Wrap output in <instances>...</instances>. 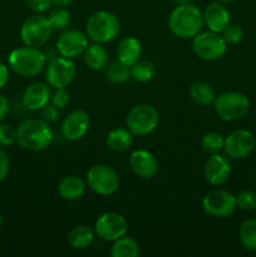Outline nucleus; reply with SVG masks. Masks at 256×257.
<instances>
[{"label": "nucleus", "instance_id": "nucleus-25", "mask_svg": "<svg viewBox=\"0 0 256 257\" xmlns=\"http://www.w3.org/2000/svg\"><path fill=\"white\" fill-rule=\"evenodd\" d=\"M188 95L195 103L200 105H208L213 103L216 94L212 85L206 82H195L188 88Z\"/></svg>", "mask_w": 256, "mask_h": 257}, {"label": "nucleus", "instance_id": "nucleus-42", "mask_svg": "<svg viewBox=\"0 0 256 257\" xmlns=\"http://www.w3.org/2000/svg\"><path fill=\"white\" fill-rule=\"evenodd\" d=\"M173 3H176L177 5H181V4H188V3H192L193 0H172Z\"/></svg>", "mask_w": 256, "mask_h": 257}, {"label": "nucleus", "instance_id": "nucleus-36", "mask_svg": "<svg viewBox=\"0 0 256 257\" xmlns=\"http://www.w3.org/2000/svg\"><path fill=\"white\" fill-rule=\"evenodd\" d=\"M24 3L32 12L39 13V14L48 12L53 5L52 0H24Z\"/></svg>", "mask_w": 256, "mask_h": 257}, {"label": "nucleus", "instance_id": "nucleus-15", "mask_svg": "<svg viewBox=\"0 0 256 257\" xmlns=\"http://www.w3.org/2000/svg\"><path fill=\"white\" fill-rule=\"evenodd\" d=\"M88 47V35L79 30H68L63 33L57 42V49L62 57L68 59L83 55Z\"/></svg>", "mask_w": 256, "mask_h": 257}, {"label": "nucleus", "instance_id": "nucleus-43", "mask_svg": "<svg viewBox=\"0 0 256 257\" xmlns=\"http://www.w3.org/2000/svg\"><path fill=\"white\" fill-rule=\"evenodd\" d=\"M220 2H222V3H232V2H235V0H220Z\"/></svg>", "mask_w": 256, "mask_h": 257}, {"label": "nucleus", "instance_id": "nucleus-41", "mask_svg": "<svg viewBox=\"0 0 256 257\" xmlns=\"http://www.w3.org/2000/svg\"><path fill=\"white\" fill-rule=\"evenodd\" d=\"M73 0H52V4L57 8H67L72 4Z\"/></svg>", "mask_w": 256, "mask_h": 257}, {"label": "nucleus", "instance_id": "nucleus-30", "mask_svg": "<svg viewBox=\"0 0 256 257\" xmlns=\"http://www.w3.org/2000/svg\"><path fill=\"white\" fill-rule=\"evenodd\" d=\"M223 143H225V140L220 133L208 132L201 140V147L208 155H215L223 150Z\"/></svg>", "mask_w": 256, "mask_h": 257}, {"label": "nucleus", "instance_id": "nucleus-31", "mask_svg": "<svg viewBox=\"0 0 256 257\" xmlns=\"http://www.w3.org/2000/svg\"><path fill=\"white\" fill-rule=\"evenodd\" d=\"M53 29H64L70 23V13L65 8H55L48 15Z\"/></svg>", "mask_w": 256, "mask_h": 257}, {"label": "nucleus", "instance_id": "nucleus-11", "mask_svg": "<svg viewBox=\"0 0 256 257\" xmlns=\"http://www.w3.org/2000/svg\"><path fill=\"white\" fill-rule=\"evenodd\" d=\"M255 136L248 130H235L225 138L223 151L232 160H243L253 152Z\"/></svg>", "mask_w": 256, "mask_h": 257}, {"label": "nucleus", "instance_id": "nucleus-20", "mask_svg": "<svg viewBox=\"0 0 256 257\" xmlns=\"http://www.w3.org/2000/svg\"><path fill=\"white\" fill-rule=\"evenodd\" d=\"M142 55V44L133 37H127L120 40L117 48V57L119 62L127 67H132L140 60Z\"/></svg>", "mask_w": 256, "mask_h": 257}, {"label": "nucleus", "instance_id": "nucleus-12", "mask_svg": "<svg viewBox=\"0 0 256 257\" xmlns=\"http://www.w3.org/2000/svg\"><path fill=\"white\" fill-rule=\"evenodd\" d=\"M128 231V222L120 213L105 212L98 217L94 225V233L107 242H113L124 236Z\"/></svg>", "mask_w": 256, "mask_h": 257}, {"label": "nucleus", "instance_id": "nucleus-18", "mask_svg": "<svg viewBox=\"0 0 256 257\" xmlns=\"http://www.w3.org/2000/svg\"><path fill=\"white\" fill-rule=\"evenodd\" d=\"M52 90L50 85L42 82H35L25 88L23 92V104L29 110H40L49 104Z\"/></svg>", "mask_w": 256, "mask_h": 257}, {"label": "nucleus", "instance_id": "nucleus-44", "mask_svg": "<svg viewBox=\"0 0 256 257\" xmlns=\"http://www.w3.org/2000/svg\"><path fill=\"white\" fill-rule=\"evenodd\" d=\"M2 225H3V216L0 215V226H2Z\"/></svg>", "mask_w": 256, "mask_h": 257}, {"label": "nucleus", "instance_id": "nucleus-6", "mask_svg": "<svg viewBox=\"0 0 256 257\" xmlns=\"http://www.w3.org/2000/svg\"><path fill=\"white\" fill-rule=\"evenodd\" d=\"M160 122V115L157 109L151 104L135 105L128 112L125 118V125L133 136L143 137L148 136L157 128Z\"/></svg>", "mask_w": 256, "mask_h": 257}, {"label": "nucleus", "instance_id": "nucleus-40", "mask_svg": "<svg viewBox=\"0 0 256 257\" xmlns=\"http://www.w3.org/2000/svg\"><path fill=\"white\" fill-rule=\"evenodd\" d=\"M9 82V69L3 62H0V89L4 88Z\"/></svg>", "mask_w": 256, "mask_h": 257}, {"label": "nucleus", "instance_id": "nucleus-32", "mask_svg": "<svg viewBox=\"0 0 256 257\" xmlns=\"http://www.w3.org/2000/svg\"><path fill=\"white\" fill-rule=\"evenodd\" d=\"M236 207L242 211H251L256 207V192L251 190H243L236 196Z\"/></svg>", "mask_w": 256, "mask_h": 257}, {"label": "nucleus", "instance_id": "nucleus-2", "mask_svg": "<svg viewBox=\"0 0 256 257\" xmlns=\"http://www.w3.org/2000/svg\"><path fill=\"white\" fill-rule=\"evenodd\" d=\"M17 142L22 148L32 152L47 150L53 142V131L47 120L32 118L17 128Z\"/></svg>", "mask_w": 256, "mask_h": 257}, {"label": "nucleus", "instance_id": "nucleus-16", "mask_svg": "<svg viewBox=\"0 0 256 257\" xmlns=\"http://www.w3.org/2000/svg\"><path fill=\"white\" fill-rule=\"evenodd\" d=\"M206 181L212 186H221L227 182L231 176V165L225 156L220 153L211 155L203 166Z\"/></svg>", "mask_w": 256, "mask_h": 257}, {"label": "nucleus", "instance_id": "nucleus-37", "mask_svg": "<svg viewBox=\"0 0 256 257\" xmlns=\"http://www.w3.org/2000/svg\"><path fill=\"white\" fill-rule=\"evenodd\" d=\"M43 119L47 120L48 123L49 122H55V120L59 119L60 113H59V108H57L55 105L53 104H47L44 108H43Z\"/></svg>", "mask_w": 256, "mask_h": 257}, {"label": "nucleus", "instance_id": "nucleus-27", "mask_svg": "<svg viewBox=\"0 0 256 257\" xmlns=\"http://www.w3.org/2000/svg\"><path fill=\"white\" fill-rule=\"evenodd\" d=\"M104 75L110 83L122 84L131 78V68L119 60H112L104 67Z\"/></svg>", "mask_w": 256, "mask_h": 257}, {"label": "nucleus", "instance_id": "nucleus-17", "mask_svg": "<svg viewBox=\"0 0 256 257\" xmlns=\"http://www.w3.org/2000/svg\"><path fill=\"white\" fill-rule=\"evenodd\" d=\"M130 167L136 176L150 180L158 172V161L150 151L137 150L130 157Z\"/></svg>", "mask_w": 256, "mask_h": 257}, {"label": "nucleus", "instance_id": "nucleus-10", "mask_svg": "<svg viewBox=\"0 0 256 257\" xmlns=\"http://www.w3.org/2000/svg\"><path fill=\"white\" fill-rule=\"evenodd\" d=\"M75 74L77 68L73 59H68L60 55L49 62L45 69V80L50 87L58 89L68 87L73 82Z\"/></svg>", "mask_w": 256, "mask_h": 257}, {"label": "nucleus", "instance_id": "nucleus-8", "mask_svg": "<svg viewBox=\"0 0 256 257\" xmlns=\"http://www.w3.org/2000/svg\"><path fill=\"white\" fill-rule=\"evenodd\" d=\"M119 175L108 165H94L87 172V185L93 192L110 196L119 188Z\"/></svg>", "mask_w": 256, "mask_h": 257}, {"label": "nucleus", "instance_id": "nucleus-9", "mask_svg": "<svg viewBox=\"0 0 256 257\" xmlns=\"http://www.w3.org/2000/svg\"><path fill=\"white\" fill-rule=\"evenodd\" d=\"M192 49L195 54L202 60L215 62L221 59L227 50V43L220 35V33L215 32H202L193 37Z\"/></svg>", "mask_w": 256, "mask_h": 257}, {"label": "nucleus", "instance_id": "nucleus-7", "mask_svg": "<svg viewBox=\"0 0 256 257\" xmlns=\"http://www.w3.org/2000/svg\"><path fill=\"white\" fill-rule=\"evenodd\" d=\"M52 32L53 27L48 17L35 13V14L28 17L22 24L20 38L28 47L39 48L48 42Z\"/></svg>", "mask_w": 256, "mask_h": 257}, {"label": "nucleus", "instance_id": "nucleus-38", "mask_svg": "<svg viewBox=\"0 0 256 257\" xmlns=\"http://www.w3.org/2000/svg\"><path fill=\"white\" fill-rule=\"evenodd\" d=\"M10 170V160L8 153L3 148H0V182L7 178Z\"/></svg>", "mask_w": 256, "mask_h": 257}, {"label": "nucleus", "instance_id": "nucleus-13", "mask_svg": "<svg viewBox=\"0 0 256 257\" xmlns=\"http://www.w3.org/2000/svg\"><path fill=\"white\" fill-rule=\"evenodd\" d=\"M202 207L213 217H227L236 210V196L226 190H213L203 197Z\"/></svg>", "mask_w": 256, "mask_h": 257}, {"label": "nucleus", "instance_id": "nucleus-22", "mask_svg": "<svg viewBox=\"0 0 256 257\" xmlns=\"http://www.w3.org/2000/svg\"><path fill=\"white\" fill-rule=\"evenodd\" d=\"M132 142L133 135L128 128H114L108 132L107 138H105L108 148L117 153L125 152L132 146Z\"/></svg>", "mask_w": 256, "mask_h": 257}, {"label": "nucleus", "instance_id": "nucleus-23", "mask_svg": "<svg viewBox=\"0 0 256 257\" xmlns=\"http://www.w3.org/2000/svg\"><path fill=\"white\" fill-rule=\"evenodd\" d=\"M83 59L88 68L93 70L104 69L108 63V53L102 44L94 43L88 44L87 49L83 53Z\"/></svg>", "mask_w": 256, "mask_h": 257}, {"label": "nucleus", "instance_id": "nucleus-14", "mask_svg": "<svg viewBox=\"0 0 256 257\" xmlns=\"http://www.w3.org/2000/svg\"><path fill=\"white\" fill-rule=\"evenodd\" d=\"M89 124V114L83 109H75L63 119L60 124V132L64 140L74 142L84 137L85 133L88 132Z\"/></svg>", "mask_w": 256, "mask_h": 257}, {"label": "nucleus", "instance_id": "nucleus-39", "mask_svg": "<svg viewBox=\"0 0 256 257\" xmlns=\"http://www.w3.org/2000/svg\"><path fill=\"white\" fill-rule=\"evenodd\" d=\"M10 109V104H9V100L8 98L5 97L4 94H0V122L7 118L8 113H9Z\"/></svg>", "mask_w": 256, "mask_h": 257}, {"label": "nucleus", "instance_id": "nucleus-4", "mask_svg": "<svg viewBox=\"0 0 256 257\" xmlns=\"http://www.w3.org/2000/svg\"><path fill=\"white\" fill-rule=\"evenodd\" d=\"M119 19L107 10H98L93 13L85 25V34L88 38L99 44L112 42L119 34Z\"/></svg>", "mask_w": 256, "mask_h": 257}, {"label": "nucleus", "instance_id": "nucleus-29", "mask_svg": "<svg viewBox=\"0 0 256 257\" xmlns=\"http://www.w3.org/2000/svg\"><path fill=\"white\" fill-rule=\"evenodd\" d=\"M156 75V67L150 60H138L131 67V78L140 83L150 82Z\"/></svg>", "mask_w": 256, "mask_h": 257}, {"label": "nucleus", "instance_id": "nucleus-5", "mask_svg": "<svg viewBox=\"0 0 256 257\" xmlns=\"http://www.w3.org/2000/svg\"><path fill=\"white\" fill-rule=\"evenodd\" d=\"M250 100L238 92H226L217 95L213 100V108L218 117L223 120H238L250 110Z\"/></svg>", "mask_w": 256, "mask_h": 257}, {"label": "nucleus", "instance_id": "nucleus-21", "mask_svg": "<svg viewBox=\"0 0 256 257\" xmlns=\"http://www.w3.org/2000/svg\"><path fill=\"white\" fill-rule=\"evenodd\" d=\"M87 183L78 176H65L58 186V193L63 200H79L85 192Z\"/></svg>", "mask_w": 256, "mask_h": 257}, {"label": "nucleus", "instance_id": "nucleus-1", "mask_svg": "<svg viewBox=\"0 0 256 257\" xmlns=\"http://www.w3.org/2000/svg\"><path fill=\"white\" fill-rule=\"evenodd\" d=\"M202 27V12L192 3L178 5L168 17V28L171 33L182 39L196 37L201 32Z\"/></svg>", "mask_w": 256, "mask_h": 257}, {"label": "nucleus", "instance_id": "nucleus-3", "mask_svg": "<svg viewBox=\"0 0 256 257\" xmlns=\"http://www.w3.org/2000/svg\"><path fill=\"white\" fill-rule=\"evenodd\" d=\"M8 63L15 74L30 78L38 75L44 69L47 57L39 48L25 45L10 52Z\"/></svg>", "mask_w": 256, "mask_h": 257}, {"label": "nucleus", "instance_id": "nucleus-34", "mask_svg": "<svg viewBox=\"0 0 256 257\" xmlns=\"http://www.w3.org/2000/svg\"><path fill=\"white\" fill-rule=\"evenodd\" d=\"M222 38L227 44H237L243 38V29L240 25L228 24L222 32Z\"/></svg>", "mask_w": 256, "mask_h": 257}, {"label": "nucleus", "instance_id": "nucleus-26", "mask_svg": "<svg viewBox=\"0 0 256 257\" xmlns=\"http://www.w3.org/2000/svg\"><path fill=\"white\" fill-rule=\"evenodd\" d=\"M109 253L112 257H137L140 255V245L132 237L124 235L113 241Z\"/></svg>", "mask_w": 256, "mask_h": 257}, {"label": "nucleus", "instance_id": "nucleus-28", "mask_svg": "<svg viewBox=\"0 0 256 257\" xmlns=\"http://www.w3.org/2000/svg\"><path fill=\"white\" fill-rule=\"evenodd\" d=\"M238 238L243 248L256 251V218L243 221L238 230Z\"/></svg>", "mask_w": 256, "mask_h": 257}, {"label": "nucleus", "instance_id": "nucleus-33", "mask_svg": "<svg viewBox=\"0 0 256 257\" xmlns=\"http://www.w3.org/2000/svg\"><path fill=\"white\" fill-rule=\"evenodd\" d=\"M17 142V130L8 123L0 122V146L8 147Z\"/></svg>", "mask_w": 256, "mask_h": 257}, {"label": "nucleus", "instance_id": "nucleus-19", "mask_svg": "<svg viewBox=\"0 0 256 257\" xmlns=\"http://www.w3.org/2000/svg\"><path fill=\"white\" fill-rule=\"evenodd\" d=\"M203 24L207 25L211 32L222 33L230 24V13L221 3H211L202 13Z\"/></svg>", "mask_w": 256, "mask_h": 257}, {"label": "nucleus", "instance_id": "nucleus-35", "mask_svg": "<svg viewBox=\"0 0 256 257\" xmlns=\"http://www.w3.org/2000/svg\"><path fill=\"white\" fill-rule=\"evenodd\" d=\"M69 93H68V90L65 88H58V89H55L54 93H52V97H50L52 104L59 108V109L64 108L69 103Z\"/></svg>", "mask_w": 256, "mask_h": 257}, {"label": "nucleus", "instance_id": "nucleus-24", "mask_svg": "<svg viewBox=\"0 0 256 257\" xmlns=\"http://www.w3.org/2000/svg\"><path fill=\"white\" fill-rule=\"evenodd\" d=\"M93 241H94V231L88 226H75L68 233V242L73 248H77V250L89 247Z\"/></svg>", "mask_w": 256, "mask_h": 257}]
</instances>
